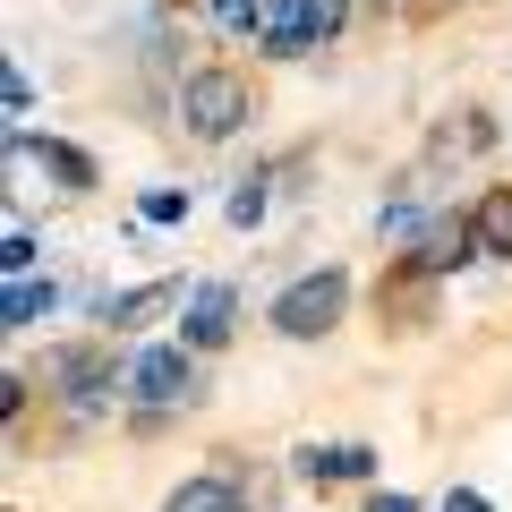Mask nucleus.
Returning a JSON list of instances; mask_svg holds the SVG:
<instances>
[{"instance_id":"f257e3e1","label":"nucleus","mask_w":512,"mask_h":512,"mask_svg":"<svg viewBox=\"0 0 512 512\" xmlns=\"http://www.w3.org/2000/svg\"><path fill=\"white\" fill-rule=\"evenodd\" d=\"M43 384L69 419H103L111 402H128V350L111 333H77V342H52L43 359Z\"/></svg>"},{"instance_id":"f03ea898","label":"nucleus","mask_w":512,"mask_h":512,"mask_svg":"<svg viewBox=\"0 0 512 512\" xmlns=\"http://www.w3.org/2000/svg\"><path fill=\"white\" fill-rule=\"evenodd\" d=\"M248 120H256V94H248V77L222 69V60H205V69H188L180 86H171V128L197 137V146H231Z\"/></svg>"},{"instance_id":"7ed1b4c3","label":"nucleus","mask_w":512,"mask_h":512,"mask_svg":"<svg viewBox=\"0 0 512 512\" xmlns=\"http://www.w3.org/2000/svg\"><path fill=\"white\" fill-rule=\"evenodd\" d=\"M350 299H359L350 265H308V274H291L274 299H265V325H274L282 342H325V333H342Z\"/></svg>"},{"instance_id":"20e7f679","label":"nucleus","mask_w":512,"mask_h":512,"mask_svg":"<svg viewBox=\"0 0 512 512\" xmlns=\"http://www.w3.org/2000/svg\"><path fill=\"white\" fill-rule=\"evenodd\" d=\"M197 402H205V359L180 333L128 350V410H197Z\"/></svg>"},{"instance_id":"39448f33","label":"nucleus","mask_w":512,"mask_h":512,"mask_svg":"<svg viewBox=\"0 0 512 512\" xmlns=\"http://www.w3.org/2000/svg\"><path fill=\"white\" fill-rule=\"evenodd\" d=\"M188 291H197L188 274L137 282V291H111V299H94V325H103L111 342H120V333H146V325H163V316H180V308H188Z\"/></svg>"},{"instance_id":"423d86ee","label":"nucleus","mask_w":512,"mask_h":512,"mask_svg":"<svg viewBox=\"0 0 512 512\" xmlns=\"http://www.w3.org/2000/svg\"><path fill=\"white\" fill-rule=\"evenodd\" d=\"M231 333H239V282H197L188 308H180V342L197 350V359H222Z\"/></svg>"},{"instance_id":"0eeeda50","label":"nucleus","mask_w":512,"mask_h":512,"mask_svg":"<svg viewBox=\"0 0 512 512\" xmlns=\"http://www.w3.org/2000/svg\"><path fill=\"white\" fill-rule=\"evenodd\" d=\"M256 52H265V60H308V52H325L316 9H308V0H265V18H256Z\"/></svg>"},{"instance_id":"6e6552de","label":"nucleus","mask_w":512,"mask_h":512,"mask_svg":"<svg viewBox=\"0 0 512 512\" xmlns=\"http://www.w3.org/2000/svg\"><path fill=\"white\" fill-rule=\"evenodd\" d=\"M291 478H308V487H367L376 478V444H299Z\"/></svg>"},{"instance_id":"1a4fd4ad","label":"nucleus","mask_w":512,"mask_h":512,"mask_svg":"<svg viewBox=\"0 0 512 512\" xmlns=\"http://www.w3.org/2000/svg\"><path fill=\"white\" fill-rule=\"evenodd\" d=\"M35 171L52 180V197H94L103 188V163L77 137H52V128H35Z\"/></svg>"},{"instance_id":"9d476101","label":"nucleus","mask_w":512,"mask_h":512,"mask_svg":"<svg viewBox=\"0 0 512 512\" xmlns=\"http://www.w3.org/2000/svg\"><path fill=\"white\" fill-rule=\"evenodd\" d=\"M410 265H419L427 282H444V274H461V265H478L470 214H436V222H427V239H419V248H410Z\"/></svg>"},{"instance_id":"9b49d317","label":"nucleus","mask_w":512,"mask_h":512,"mask_svg":"<svg viewBox=\"0 0 512 512\" xmlns=\"http://www.w3.org/2000/svg\"><path fill=\"white\" fill-rule=\"evenodd\" d=\"M69 299H77V291H60V282H43V274L9 282V291H0V333H35V325H52Z\"/></svg>"},{"instance_id":"f8f14e48","label":"nucleus","mask_w":512,"mask_h":512,"mask_svg":"<svg viewBox=\"0 0 512 512\" xmlns=\"http://www.w3.org/2000/svg\"><path fill=\"white\" fill-rule=\"evenodd\" d=\"M163 512H248V478L239 470H197L163 495Z\"/></svg>"},{"instance_id":"ddd939ff","label":"nucleus","mask_w":512,"mask_h":512,"mask_svg":"<svg viewBox=\"0 0 512 512\" xmlns=\"http://www.w3.org/2000/svg\"><path fill=\"white\" fill-rule=\"evenodd\" d=\"M470 239H478V265H512V188L470 197Z\"/></svg>"},{"instance_id":"4468645a","label":"nucleus","mask_w":512,"mask_h":512,"mask_svg":"<svg viewBox=\"0 0 512 512\" xmlns=\"http://www.w3.org/2000/svg\"><path fill=\"white\" fill-rule=\"evenodd\" d=\"M504 128H495V111H444V128H436V163H470V154H487Z\"/></svg>"},{"instance_id":"2eb2a0df","label":"nucleus","mask_w":512,"mask_h":512,"mask_svg":"<svg viewBox=\"0 0 512 512\" xmlns=\"http://www.w3.org/2000/svg\"><path fill=\"white\" fill-rule=\"evenodd\" d=\"M427 222H436V214H427V205L419 197H410V188H402V197H384L376 205V239H384V248H419V239H427Z\"/></svg>"},{"instance_id":"dca6fc26","label":"nucleus","mask_w":512,"mask_h":512,"mask_svg":"<svg viewBox=\"0 0 512 512\" xmlns=\"http://www.w3.org/2000/svg\"><path fill=\"white\" fill-rule=\"evenodd\" d=\"M222 214H231V231H256V222L274 214V171H248V180L231 188V205H222Z\"/></svg>"},{"instance_id":"f3484780","label":"nucleus","mask_w":512,"mask_h":512,"mask_svg":"<svg viewBox=\"0 0 512 512\" xmlns=\"http://www.w3.org/2000/svg\"><path fill=\"white\" fill-rule=\"evenodd\" d=\"M35 265H43V239H35V222H26V214H9V239H0V274H9V282H26Z\"/></svg>"},{"instance_id":"a211bd4d","label":"nucleus","mask_w":512,"mask_h":512,"mask_svg":"<svg viewBox=\"0 0 512 512\" xmlns=\"http://www.w3.org/2000/svg\"><path fill=\"white\" fill-rule=\"evenodd\" d=\"M188 214H197L188 188H146V197H137V222H146V231H180Z\"/></svg>"},{"instance_id":"6ab92c4d","label":"nucleus","mask_w":512,"mask_h":512,"mask_svg":"<svg viewBox=\"0 0 512 512\" xmlns=\"http://www.w3.org/2000/svg\"><path fill=\"white\" fill-rule=\"evenodd\" d=\"M205 18H214V35H248V43H256V18H265V0H205Z\"/></svg>"},{"instance_id":"aec40b11","label":"nucleus","mask_w":512,"mask_h":512,"mask_svg":"<svg viewBox=\"0 0 512 512\" xmlns=\"http://www.w3.org/2000/svg\"><path fill=\"white\" fill-rule=\"evenodd\" d=\"M0 94H9V120H26V111H35V77H26V60H9V77H0Z\"/></svg>"},{"instance_id":"412c9836","label":"nucleus","mask_w":512,"mask_h":512,"mask_svg":"<svg viewBox=\"0 0 512 512\" xmlns=\"http://www.w3.org/2000/svg\"><path fill=\"white\" fill-rule=\"evenodd\" d=\"M18 410H26V367H9V376H0V419L18 427Z\"/></svg>"},{"instance_id":"4be33fe9","label":"nucleus","mask_w":512,"mask_h":512,"mask_svg":"<svg viewBox=\"0 0 512 512\" xmlns=\"http://www.w3.org/2000/svg\"><path fill=\"white\" fill-rule=\"evenodd\" d=\"M308 9H316V35H325V43L350 26V0H308Z\"/></svg>"},{"instance_id":"5701e85b","label":"nucleus","mask_w":512,"mask_h":512,"mask_svg":"<svg viewBox=\"0 0 512 512\" xmlns=\"http://www.w3.org/2000/svg\"><path fill=\"white\" fill-rule=\"evenodd\" d=\"M367 512H427V504H419V495H402V487H393V495L376 487V495H367Z\"/></svg>"},{"instance_id":"b1692460","label":"nucleus","mask_w":512,"mask_h":512,"mask_svg":"<svg viewBox=\"0 0 512 512\" xmlns=\"http://www.w3.org/2000/svg\"><path fill=\"white\" fill-rule=\"evenodd\" d=\"M436 512H495V504H487V495H478V487H453V495H444Z\"/></svg>"},{"instance_id":"393cba45","label":"nucleus","mask_w":512,"mask_h":512,"mask_svg":"<svg viewBox=\"0 0 512 512\" xmlns=\"http://www.w3.org/2000/svg\"><path fill=\"white\" fill-rule=\"evenodd\" d=\"M444 9H461V0H410V18H444Z\"/></svg>"}]
</instances>
